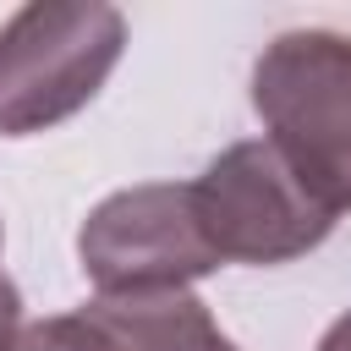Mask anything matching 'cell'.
I'll use <instances>...</instances> for the list:
<instances>
[{
  "mask_svg": "<svg viewBox=\"0 0 351 351\" xmlns=\"http://www.w3.org/2000/svg\"><path fill=\"white\" fill-rule=\"evenodd\" d=\"M252 110L302 192L335 219L351 208V38L329 27L280 33L252 66Z\"/></svg>",
  "mask_w": 351,
  "mask_h": 351,
  "instance_id": "obj_1",
  "label": "cell"
},
{
  "mask_svg": "<svg viewBox=\"0 0 351 351\" xmlns=\"http://www.w3.org/2000/svg\"><path fill=\"white\" fill-rule=\"evenodd\" d=\"M126 16L99 0H38L0 27V132L27 137L71 121L115 71Z\"/></svg>",
  "mask_w": 351,
  "mask_h": 351,
  "instance_id": "obj_2",
  "label": "cell"
},
{
  "mask_svg": "<svg viewBox=\"0 0 351 351\" xmlns=\"http://www.w3.org/2000/svg\"><path fill=\"white\" fill-rule=\"evenodd\" d=\"M77 258L99 296H165L219 269V252L197 219V197L176 181L110 192L82 219Z\"/></svg>",
  "mask_w": 351,
  "mask_h": 351,
  "instance_id": "obj_3",
  "label": "cell"
},
{
  "mask_svg": "<svg viewBox=\"0 0 351 351\" xmlns=\"http://www.w3.org/2000/svg\"><path fill=\"white\" fill-rule=\"evenodd\" d=\"M192 197L219 263H291L335 225L263 137L225 148L192 181Z\"/></svg>",
  "mask_w": 351,
  "mask_h": 351,
  "instance_id": "obj_4",
  "label": "cell"
},
{
  "mask_svg": "<svg viewBox=\"0 0 351 351\" xmlns=\"http://www.w3.org/2000/svg\"><path fill=\"white\" fill-rule=\"evenodd\" d=\"M121 351H236V340L208 318L192 291L165 296H99L88 307Z\"/></svg>",
  "mask_w": 351,
  "mask_h": 351,
  "instance_id": "obj_5",
  "label": "cell"
},
{
  "mask_svg": "<svg viewBox=\"0 0 351 351\" xmlns=\"http://www.w3.org/2000/svg\"><path fill=\"white\" fill-rule=\"evenodd\" d=\"M11 351H121V346H115V335L82 307V313H60V318L27 324V329L11 340Z\"/></svg>",
  "mask_w": 351,
  "mask_h": 351,
  "instance_id": "obj_6",
  "label": "cell"
},
{
  "mask_svg": "<svg viewBox=\"0 0 351 351\" xmlns=\"http://www.w3.org/2000/svg\"><path fill=\"white\" fill-rule=\"evenodd\" d=\"M16 324H22V296H16V285L0 274V351H11V340L22 335Z\"/></svg>",
  "mask_w": 351,
  "mask_h": 351,
  "instance_id": "obj_7",
  "label": "cell"
},
{
  "mask_svg": "<svg viewBox=\"0 0 351 351\" xmlns=\"http://www.w3.org/2000/svg\"><path fill=\"white\" fill-rule=\"evenodd\" d=\"M318 351H351V313H346V318H335V324L324 329Z\"/></svg>",
  "mask_w": 351,
  "mask_h": 351,
  "instance_id": "obj_8",
  "label": "cell"
}]
</instances>
